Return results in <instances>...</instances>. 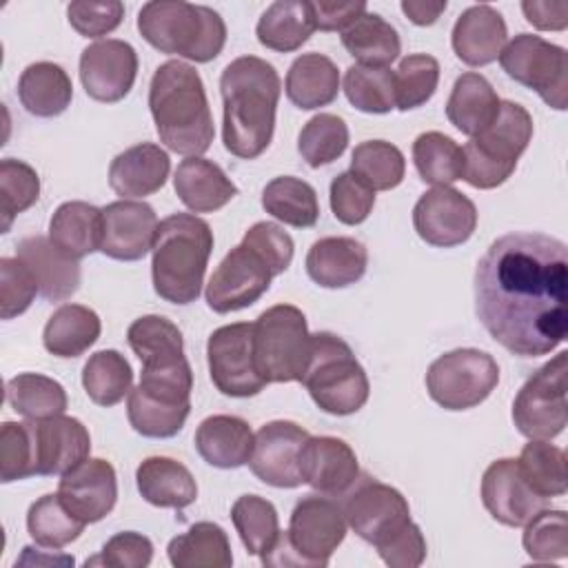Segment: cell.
<instances>
[{
  "label": "cell",
  "instance_id": "obj_1",
  "mask_svg": "<svg viewBox=\"0 0 568 568\" xmlns=\"http://www.w3.org/2000/svg\"><path fill=\"white\" fill-rule=\"evenodd\" d=\"M475 313L517 357H539L568 335L566 242L546 233L497 237L475 268Z\"/></svg>",
  "mask_w": 568,
  "mask_h": 568
},
{
  "label": "cell",
  "instance_id": "obj_2",
  "mask_svg": "<svg viewBox=\"0 0 568 568\" xmlns=\"http://www.w3.org/2000/svg\"><path fill=\"white\" fill-rule=\"evenodd\" d=\"M220 93L224 102V149L242 160L262 155L273 140L282 93L275 67L257 55H240L224 67Z\"/></svg>",
  "mask_w": 568,
  "mask_h": 568
},
{
  "label": "cell",
  "instance_id": "obj_3",
  "mask_svg": "<svg viewBox=\"0 0 568 568\" xmlns=\"http://www.w3.org/2000/svg\"><path fill=\"white\" fill-rule=\"evenodd\" d=\"M149 111L160 142L171 151L186 158L209 151L215 129L204 82L195 67L182 60L160 64L149 84Z\"/></svg>",
  "mask_w": 568,
  "mask_h": 568
},
{
  "label": "cell",
  "instance_id": "obj_4",
  "mask_svg": "<svg viewBox=\"0 0 568 568\" xmlns=\"http://www.w3.org/2000/svg\"><path fill=\"white\" fill-rule=\"evenodd\" d=\"M213 251V231L206 220L193 213H173L158 224L151 248L153 291L171 304H191L200 297L209 257Z\"/></svg>",
  "mask_w": 568,
  "mask_h": 568
},
{
  "label": "cell",
  "instance_id": "obj_5",
  "mask_svg": "<svg viewBox=\"0 0 568 568\" xmlns=\"http://www.w3.org/2000/svg\"><path fill=\"white\" fill-rule=\"evenodd\" d=\"M140 36L160 53L193 62L215 60L226 44V24L206 4L184 0H153L138 13Z\"/></svg>",
  "mask_w": 568,
  "mask_h": 568
},
{
  "label": "cell",
  "instance_id": "obj_6",
  "mask_svg": "<svg viewBox=\"0 0 568 568\" xmlns=\"http://www.w3.org/2000/svg\"><path fill=\"white\" fill-rule=\"evenodd\" d=\"M300 382L320 410L337 417L357 413L371 395L368 375L353 348L328 331L311 333L308 362Z\"/></svg>",
  "mask_w": 568,
  "mask_h": 568
},
{
  "label": "cell",
  "instance_id": "obj_7",
  "mask_svg": "<svg viewBox=\"0 0 568 568\" xmlns=\"http://www.w3.org/2000/svg\"><path fill=\"white\" fill-rule=\"evenodd\" d=\"M532 115L513 100H501L495 120L464 146V178L473 189H497L517 169L532 140Z\"/></svg>",
  "mask_w": 568,
  "mask_h": 568
},
{
  "label": "cell",
  "instance_id": "obj_8",
  "mask_svg": "<svg viewBox=\"0 0 568 568\" xmlns=\"http://www.w3.org/2000/svg\"><path fill=\"white\" fill-rule=\"evenodd\" d=\"M306 315L293 304H275L253 322V362L266 384L300 382L308 362Z\"/></svg>",
  "mask_w": 568,
  "mask_h": 568
},
{
  "label": "cell",
  "instance_id": "obj_9",
  "mask_svg": "<svg viewBox=\"0 0 568 568\" xmlns=\"http://www.w3.org/2000/svg\"><path fill=\"white\" fill-rule=\"evenodd\" d=\"M499 384L495 357L479 348H455L439 355L426 373V390L446 410L479 406Z\"/></svg>",
  "mask_w": 568,
  "mask_h": 568
},
{
  "label": "cell",
  "instance_id": "obj_10",
  "mask_svg": "<svg viewBox=\"0 0 568 568\" xmlns=\"http://www.w3.org/2000/svg\"><path fill=\"white\" fill-rule=\"evenodd\" d=\"M506 75L532 89L555 111L568 106V53L564 47L532 33H517L499 53Z\"/></svg>",
  "mask_w": 568,
  "mask_h": 568
},
{
  "label": "cell",
  "instance_id": "obj_11",
  "mask_svg": "<svg viewBox=\"0 0 568 568\" xmlns=\"http://www.w3.org/2000/svg\"><path fill=\"white\" fill-rule=\"evenodd\" d=\"M566 375L568 353L561 351L524 382L513 402V422L524 437L552 439L564 433L568 422Z\"/></svg>",
  "mask_w": 568,
  "mask_h": 568
},
{
  "label": "cell",
  "instance_id": "obj_12",
  "mask_svg": "<svg viewBox=\"0 0 568 568\" xmlns=\"http://www.w3.org/2000/svg\"><path fill=\"white\" fill-rule=\"evenodd\" d=\"M342 497L346 524L359 539L373 544L375 548L413 521L406 497L397 488L371 475H359L351 490Z\"/></svg>",
  "mask_w": 568,
  "mask_h": 568
},
{
  "label": "cell",
  "instance_id": "obj_13",
  "mask_svg": "<svg viewBox=\"0 0 568 568\" xmlns=\"http://www.w3.org/2000/svg\"><path fill=\"white\" fill-rule=\"evenodd\" d=\"M275 277L268 260L248 242L233 246L213 271L204 297L211 311L224 315L255 304Z\"/></svg>",
  "mask_w": 568,
  "mask_h": 568
},
{
  "label": "cell",
  "instance_id": "obj_14",
  "mask_svg": "<svg viewBox=\"0 0 568 568\" xmlns=\"http://www.w3.org/2000/svg\"><path fill=\"white\" fill-rule=\"evenodd\" d=\"M209 375L213 386L229 397H253L266 382L253 362V322L215 328L206 342Z\"/></svg>",
  "mask_w": 568,
  "mask_h": 568
},
{
  "label": "cell",
  "instance_id": "obj_15",
  "mask_svg": "<svg viewBox=\"0 0 568 568\" xmlns=\"http://www.w3.org/2000/svg\"><path fill=\"white\" fill-rule=\"evenodd\" d=\"M346 528L348 524L337 499L328 495H306L295 504L286 535L306 568H324L344 541Z\"/></svg>",
  "mask_w": 568,
  "mask_h": 568
},
{
  "label": "cell",
  "instance_id": "obj_16",
  "mask_svg": "<svg viewBox=\"0 0 568 568\" xmlns=\"http://www.w3.org/2000/svg\"><path fill=\"white\" fill-rule=\"evenodd\" d=\"M413 226L426 244L453 248L475 233L477 206L453 186H433L413 206Z\"/></svg>",
  "mask_w": 568,
  "mask_h": 568
},
{
  "label": "cell",
  "instance_id": "obj_17",
  "mask_svg": "<svg viewBox=\"0 0 568 568\" xmlns=\"http://www.w3.org/2000/svg\"><path fill=\"white\" fill-rule=\"evenodd\" d=\"M138 78L135 49L118 38L89 44L80 55V82L95 102L113 104L129 95Z\"/></svg>",
  "mask_w": 568,
  "mask_h": 568
},
{
  "label": "cell",
  "instance_id": "obj_18",
  "mask_svg": "<svg viewBox=\"0 0 568 568\" xmlns=\"http://www.w3.org/2000/svg\"><path fill=\"white\" fill-rule=\"evenodd\" d=\"M308 430L291 419H273L255 433L251 473L273 488L302 486L300 453L308 439Z\"/></svg>",
  "mask_w": 568,
  "mask_h": 568
},
{
  "label": "cell",
  "instance_id": "obj_19",
  "mask_svg": "<svg viewBox=\"0 0 568 568\" xmlns=\"http://www.w3.org/2000/svg\"><path fill=\"white\" fill-rule=\"evenodd\" d=\"M158 224L151 204L115 200L102 209L100 253L118 262H138L153 248Z\"/></svg>",
  "mask_w": 568,
  "mask_h": 568
},
{
  "label": "cell",
  "instance_id": "obj_20",
  "mask_svg": "<svg viewBox=\"0 0 568 568\" xmlns=\"http://www.w3.org/2000/svg\"><path fill=\"white\" fill-rule=\"evenodd\" d=\"M481 501L495 521L510 528L524 526L541 508H546V499L528 486L517 459L513 457L495 459L484 470Z\"/></svg>",
  "mask_w": 568,
  "mask_h": 568
},
{
  "label": "cell",
  "instance_id": "obj_21",
  "mask_svg": "<svg viewBox=\"0 0 568 568\" xmlns=\"http://www.w3.org/2000/svg\"><path fill=\"white\" fill-rule=\"evenodd\" d=\"M58 495L84 524L104 519L118 501V477L113 464L102 457H87L82 464L60 475Z\"/></svg>",
  "mask_w": 568,
  "mask_h": 568
},
{
  "label": "cell",
  "instance_id": "obj_22",
  "mask_svg": "<svg viewBox=\"0 0 568 568\" xmlns=\"http://www.w3.org/2000/svg\"><path fill=\"white\" fill-rule=\"evenodd\" d=\"M300 475L320 495L342 497L359 477L355 450L339 437H308L300 453Z\"/></svg>",
  "mask_w": 568,
  "mask_h": 568
},
{
  "label": "cell",
  "instance_id": "obj_23",
  "mask_svg": "<svg viewBox=\"0 0 568 568\" xmlns=\"http://www.w3.org/2000/svg\"><path fill=\"white\" fill-rule=\"evenodd\" d=\"M36 442V468L40 477L64 475L82 464L91 453L87 426L69 415L29 419Z\"/></svg>",
  "mask_w": 568,
  "mask_h": 568
},
{
  "label": "cell",
  "instance_id": "obj_24",
  "mask_svg": "<svg viewBox=\"0 0 568 568\" xmlns=\"http://www.w3.org/2000/svg\"><path fill=\"white\" fill-rule=\"evenodd\" d=\"M171 173L169 153L153 144L142 142L118 153L109 164V186L122 200L146 197L166 184Z\"/></svg>",
  "mask_w": 568,
  "mask_h": 568
},
{
  "label": "cell",
  "instance_id": "obj_25",
  "mask_svg": "<svg viewBox=\"0 0 568 568\" xmlns=\"http://www.w3.org/2000/svg\"><path fill=\"white\" fill-rule=\"evenodd\" d=\"M506 20L490 4H473L462 11L450 33L455 55L468 67H486L495 62L506 47Z\"/></svg>",
  "mask_w": 568,
  "mask_h": 568
},
{
  "label": "cell",
  "instance_id": "obj_26",
  "mask_svg": "<svg viewBox=\"0 0 568 568\" xmlns=\"http://www.w3.org/2000/svg\"><path fill=\"white\" fill-rule=\"evenodd\" d=\"M16 257H20L36 275L40 295L49 302L69 300L80 288L78 260L62 253L49 237L29 235L18 242Z\"/></svg>",
  "mask_w": 568,
  "mask_h": 568
},
{
  "label": "cell",
  "instance_id": "obj_27",
  "mask_svg": "<svg viewBox=\"0 0 568 568\" xmlns=\"http://www.w3.org/2000/svg\"><path fill=\"white\" fill-rule=\"evenodd\" d=\"M368 266V251L355 237H320L306 253V273L322 288H346L359 282Z\"/></svg>",
  "mask_w": 568,
  "mask_h": 568
},
{
  "label": "cell",
  "instance_id": "obj_28",
  "mask_svg": "<svg viewBox=\"0 0 568 568\" xmlns=\"http://www.w3.org/2000/svg\"><path fill=\"white\" fill-rule=\"evenodd\" d=\"M173 189L180 202L193 213L220 211L237 195V186L224 169L202 155L186 158L178 164Z\"/></svg>",
  "mask_w": 568,
  "mask_h": 568
},
{
  "label": "cell",
  "instance_id": "obj_29",
  "mask_svg": "<svg viewBox=\"0 0 568 568\" xmlns=\"http://www.w3.org/2000/svg\"><path fill=\"white\" fill-rule=\"evenodd\" d=\"M255 435L246 419L237 415H211L195 430L197 455L215 468H240L253 455Z\"/></svg>",
  "mask_w": 568,
  "mask_h": 568
},
{
  "label": "cell",
  "instance_id": "obj_30",
  "mask_svg": "<svg viewBox=\"0 0 568 568\" xmlns=\"http://www.w3.org/2000/svg\"><path fill=\"white\" fill-rule=\"evenodd\" d=\"M135 484L142 499L158 508L182 510L197 499L195 477L173 457H146L135 470Z\"/></svg>",
  "mask_w": 568,
  "mask_h": 568
},
{
  "label": "cell",
  "instance_id": "obj_31",
  "mask_svg": "<svg viewBox=\"0 0 568 568\" xmlns=\"http://www.w3.org/2000/svg\"><path fill=\"white\" fill-rule=\"evenodd\" d=\"M499 104L501 100L493 84L481 73L466 71L453 84L446 102V118L457 131L473 138L495 120Z\"/></svg>",
  "mask_w": 568,
  "mask_h": 568
},
{
  "label": "cell",
  "instance_id": "obj_32",
  "mask_svg": "<svg viewBox=\"0 0 568 568\" xmlns=\"http://www.w3.org/2000/svg\"><path fill=\"white\" fill-rule=\"evenodd\" d=\"M284 89L288 100L302 111L328 106L339 93L337 64L324 53H302L288 67Z\"/></svg>",
  "mask_w": 568,
  "mask_h": 568
},
{
  "label": "cell",
  "instance_id": "obj_33",
  "mask_svg": "<svg viewBox=\"0 0 568 568\" xmlns=\"http://www.w3.org/2000/svg\"><path fill=\"white\" fill-rule=\"evenodd\" d=\"M49 240L78 262L93 251H100L102 209L82 200L60 204L49 222Z\"/></svg>",
  "mask_w": 568,
  "mask_h": 568
},
{
  "label": "cell",
  "instance_id": "obj_34",
  "mask_svg": "<svg viewBox=\"0 0 568 568\" xmlns=\"http://www.w3.org/2000/svg\"><path fill=\"white\" fill-rule=\"evenodd\" d=\"M20 104L36 118H55L64 113L73 100L69 73L55 62H33L18 80Z\"/></svg>",
  "mask_w": 568,
  "mask_h": 568
},
{
  "label": "cell",
  "instance_id": "obj_35",
  "mask_svg": "<svg viewBox=\"0 0 568 568\" xmlns=\"http://www.w3.org/2000/svg\"><path fill=\"white\" fill-rule=\"evenodd\" d=\"M102 322L84 304H62L47 320L42 331L44 348L55 357H80L100 337Z\"/></svg>",
  "mask_w": 568,
  "mask_h": 568
},
{
  "label": "cell",
  "instance_id": "obj_36",
  "mask_svg": "<svg viewBox=\"0 0 568 568\" xmlns=\"http://www.w3.org/2000/svg\"><path fill=\"white\" fill-rule=\"evenodd\" d=\"M315 31L311 2L277 0L260 16L255 36L257 42L277 53L297 51Z\"/></svg>",
  "mask_w": 568,
  "mask_h": 568
},
{
  "label": "cell",
  "instance_id": "obj_37",
  "mask_svg": "<svg viewBox=\"0 0 568 568\" xmlns=\"http://www.w3.org/2000/svg\"><path fill=\"white\" fill-rule=\"evenodd\" d=\"M169 561L175 568H229L233 552L229 535L213 521H197L186 532L173 537L166 546Z\"/></svg>",
  "mask_w": 568,
  "mask_h": 568
},
{
  "label": "cell",
  "instance_id": "obj_38",
  "mask_svg": "<svg viewBox=\"0 0 568 568\" xmlns=\"http://www.w3.org/2000/svg\"><path fill=\"white\" fill-rule=\"evenodd\" d=\"M344 49L357 60V64L388 67L402 53V40L397 29L379 13L366 11L348 29L342 31Z\"/></svg>",
  "mask_w": 568,
  "mask_h": 568
},
{
  "label": "cell",
  "instance_id": "obj_39",
  "mask_svg": "<svg viewBox=\"0 0 568 568\" xmlns=\"http://www.w3.org/2000/svg\"><path fill=\"white\" fill-rule=\"evenodd\" d=\"M262 206L268 215L295 229H311L320 217L315 189L295 175L273 178L262 191Z\"/></svg>",
  "mask_w": 568,
  "mask_h": 568
},
{
  "label": "cell",
  "instance_id": "obj_40",
  "mask_svg": "<svg viewBox=\"0 0 568 568\" xmlns=\"http://www.w3.org/2000/svg\"><path fill=\"white\" fill-rule=\"evenodd\" d=\"M82 386L93 404L115 406L131 393L133 368L122 353L113 348L98 351L82 368Z\"/></svg>",
  "mask_w": 568,
  "mask_h": 568
},
{
  "label": "cell",
  "instance_id": "obj_41",
  "mask_svg": "<svg viewBox=\"0 0 568 568\" xmlns=\"http://www.w3.org/2000/svg\"><path fill=\"white\" fill-rule=\"evenodd\" d=\"M413 162L419 180L433 186H450L464 178L462 146L439 131H426L415 138Z\"/></svg>",
  "mask_w": 568,
  "mask_h": 568
},
{
  "label": "cell",
  "instance_id": "obj_42",
  "mask_svg": "<svg viewBox=\"0 0 568 568\" xmlns=\"http://www.w3.org/2000/svg\"><path fill=\"white\" fill-rule=\"evenodd\" d=\"M9 406L27 419H47L67 410V390L42 373H20L7 382Z\"/></svg>",
  "mask_w": 568,
  "mask_h": 568
},
{
  "label": "cell",
  "instance_id": "obj_43",
  "mask_svg": "<svg viewBox=\"0 0 568 568\" xmlns=\"http://www.w3.org/2000/svg\"><path fill=\"white\" fill-rule=\"evenodd\" d=\"M84 521L78 519L58 493L42 495L29 506L27 530L42 548H64L84 532Z\"/></svg>",
  "mask_w": 568,
  "mask_h": 568
},
{
  "label": "cell",
  "instance_id": "obj_44",
  "mask_svg": "<svg viewBox=\"0 0 568 568\" xmlns=\"http://www.w3.org/2000/svg\"><path fill=\"white\" fill-rule=\"evenodd\" d=\"M517 464L528 486L544 499L566 495V453L550 439H530L521 448Z\"/></svg>",
  "mask_w": 568,
  "mask_h": 568
},
{
  "label": "cell",
  "instance_id": "obj_45",
  "mask_svg": "<svg viewBox=\"0 0 568 568\" xmlns=\"http://www.w3.org/2000/svg\"><path fill=\"white\" fill-rule=\"evenodd\" d=\"M351 173L373 191H390L406 173L404 153L386 140H366L353 149Z\"/></svg>",
  "mask_w": 568,
  "mask_h": 568
},
{
  "label": "cell",
  "instance_id": "obj_46",
  "mask_svg": "<svg viewBox=\"0 0 568 568\" xmlns=\"http://www.w3.org/2000/svg\"><path fill=\"white\" fill-rule=\"evenodd\" d=\"M233 526L248 555L262 557L280 535L275 506L260 495H242L231 506Z\"/></svg>",
  "mask_w": 568,
  "mask_h": 568
},
{
  "label": "cell",
  "instance_id": "obj_47",
  "mask_svg": "<svg viewBox=\"0 0 568 568\" xmlns=\"http://www.w3.org/2000/svg\"><path fill=\"white\" fill-rule=\"evenodd\" d=\"M344 93L362 113H390L395 109V71L355 62L344 73Z\"/></svg>",
  "mask_w": 568,
  "mask_h": 568
},
{
  "label": "cell",
  "instance_id": "obj_48",
  "mask_svg": "<svg viewBox=\"0 0 568 568\" xmlns=\"http://www.w3.org/2000/svg\"><path fill=\"white\" fill-rule=\"evenodd\" d=\"M348 146V126L335 113L313 115L300 131L297 151L311 169L335 162Z\"/></svg>",
  "mask_w": 568,
  "mask_h": 568
},
{
  "label": "cell",
  "instance_id": "obj_49",
  "mask_svg": "<svg viewBox=\"0 0 568 568\" xmlns=\"http://www.w3.org/2000/svg\"><path fill=\"white\" fill-rule=\"evenodd\" d=\"M126 342L142 364L184 355L182 331L162 315H142L129 331Z\"/></svg>",
  "mask_w": 568,
  "mask_h": 568
},
{
  "label": "cell",
  "instance_id": "obj_50",
  "mask_svg": "<svg viewBox=\"0 0 568 568\" xmlns=\"http://www.w3.org/2000/svg\"><path fill=\"white\" fill-rule=\"evenodd\" d=\"M40 197V178L36 169L22 160L4 158L0 162V213L2 233H7L13 220L33 206Z\"/></svg>",
  "mask_w": 568,
  "mask_h": 568
},
{
  "label": "cell",
  "instance_id": "obj_51",
  "mask_svg": "<svg viewBox=\"0 0 568 568\" xmlns=\"http://www.w3.org/2000/svg\"><path fill=\"white\" fill-rule=\"evenodd\" d=\"M439 84V62L428 53L402 58L395 71V109L410 111L426 104Z\"/></svg>",
  "mask_w": 568,
  "mask_h": 568
},
{
  "label": "cell",
  "instance_id": "obj_52",
  "mask_svg": "<svg viewBox=\"0 0 568 568\" xmlns=\"http://www.w3.org/2000/svg\"><path fill=\"white\" fill-rule=\"evenodd\" d=\"M521 544L532 561H559L568 555V521L564 510L541 508L524 524Z\"/></svg>",
  "mask_w": 568,
  "mask_h": 568
},
{
  "label": "cell",
  "instance_id": "obj_53",
  "mask_svg": "<svg viewBox=\"0 0 568 568\" xmlns=\"http://www.w3.org/2000/svg\"><path fill=\"white\" fill-rule=\"evenodd\" d=\"M38 475L31 422H4L0 428V481L11 484Z\"/></svg>",
  "mask_w": 568,
  "mask_h": 568
},
{
  "label": "cell",
  "instance_id": "obj_54",
  "mask_svg": "<svg viewBox=\"0 0 568 568\" xmlns=\"http://www.w3.org/2000/svg\"><path fill=\"white\" fill-rule=\"evenodd\" d=\"M191 408H178V406H166L160 402H153L138 390L131 388L129 402H126V417L129 424L133 426L135 433L142 437H153V439H166L173 437L182 430Z\"/></svg>",
  "mask_w": 568,
  "mask_h": 568
},
{
  "label": "cell",
  "instance_id": "obj_55",
  "mask_svg": "<svg viewBox=\"0 0 568 568\" xmlns=\"http://www.w3.org/2000/svg\"><path fill=\"white\" fill-rule=\"evenodd\" d=\"M40 293L33 271L20 257L0 260V317L22 315Z\"/></svg>",
  "mask_w": 568,
  "mask_h": 568
},
{
  "label": "cell",
  "instance_id": "obj_56",
  "mask_svg": "<svg viewBox=\"0 0 568 568\" xmlns=\"http://www.w3.org/2000/svg\"><path fill=\"white\" fill-rule=\"evenodd\" d=\"M328 197L333 215L348 226L362 224L375 206V191L368 189L362 180H357L351 171H344L333 178Z\"/></svg>",
  "mask_w": 568,
  "mask_h": 568
},
{
  "label": "cell",
  "instance_id": "obj_57",
  "mask_svg": "<svg viewBox=\"0 0 568 568\" xmlns=\"http://www.w3.org/2000/svg\"><path fill=\"white\" fill-rule=\"evenodd\" d=\"M153 559V544L146 535L124 530L113 535L98 557L84 561V566H109V568H146Z\"/></svg>",
  "mask_w": 568,
  "mask_h": 568
},
{
  "label": "cell",
  "instance_id": "obj_58",
  "mask_svg": "<svg viewBox=\"0 0 568 568\" xmlns=\"http://www.w3.org/2000/svg\"><path fill=\"white\" fill-rule=\"evenodd\" d=\"M69 24L82 38H102L115 31L124 18V4L120 0H104V2H87L75 0L67 7Z\"/></svg>",
  "mask_w": 568,
  "mask_h": 568
},
{
  "label": "cell",
  "instance_id": "obj_59",
  "mask_svg": "<svg viewBox=\"0 0 568 568\" xmlns=\"http://www.w3.org/2000/svg\"><path fill=\"white\" fill-rule=\"evenodd\" d=\"M242 240L255 246L268 260L275 275H282L293 262V237L275 222H255Z\"/></svg>",
  "mask_w": 568,
  "mask_h": 568
},
{
  "label": "cell",
  "instance_id": "obj_60",
  "mask_svg": "<svg viewBox=\"0 0 568 568\" xmlns=\"http://www.w3.org/2000/svg\"><path fill=\"white\" fill-rule=\"evenodd\" d=\"M377 555L390 568H417L426 559V539L422 528L410 521L388 541L377 546Z\"/></svg>",
  "mask_w": 568,
  "mask_h": 568
},
{
  "label": "cell",
  "instance_id": "obj_61",
  "mask_svg": "<svg viewBox=\"0 0 568 568\" xmlns=\"http://www.w3.org/2000/svg\"><path fill=\"white\" fill-rule=\"evenodd\" d=\"M311 11H313V20H315V29L320 31H344L348 29L359 16H364L366 2L364 0H346V2H311Z\"/></svg>",
  "mask_w": 568,
  "mask_h": 568
},
{
  "label": "cell",
  "instance_id": "obj_62",
  "mask_svg": "<svg viewBox=\"0 0 568 568\" xmlns=\"http://www.w3.org/2000/svg\"><path fill=\"white\" fill-rule=\"evenodd\" d=\"M521 11L526 20L539 31H564L568 27V2L524 0Z\"/></svg>",
  "mask_w": 568,
  "mask_h": 568
},
{
  "label": "cell",
  "instance_id": "obj_63",
  "mask_svg": "<svg viewBox=\"0 0 568 568\" xmlns=\"http://www.w3.org/2000/svg\"><path fill=\"white\" fill-rule=\"evenodd\" d=\"M402 11L404 16L417 24V27H430L437 22V18L446 11L448 2L446 0H402Z\"/></svg>",
  "mask_w": 568,
  "mask_h": 568
},
{
  "label": "cell",
  "instance_id": "obj_64",
  "mask_svg": "<svg viewBox=\"0 0 568 568\" xmlns=\"http://www.w3.org/2000/svg\"><path fill=\"white\" fill-rule=\"evenodd\" d=\"M18 564H36V566H73V557L69 555H44L42 550L33 548V546H24Z\"/></svg>",
  "mask_w": 568,
  "mask_h": 568
}]
</instances>
